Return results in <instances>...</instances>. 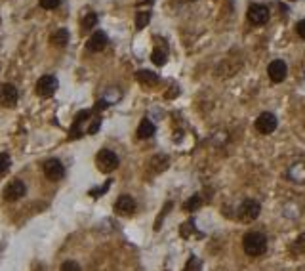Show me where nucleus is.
Instances as JSON below:
<instances>
[{
	"label": "nucleus",
	"instance_id": "obj_7",
	"mask_svg": "<svg viewBox=\"0 0 305 271\" xmlns=\"http://www.w3.org/2000/svg\"><path fill=\"white\" fill-rule=\"evenodd\" d=\"M42 170H44V176L48 178L50 182H60L61 178L65 176V166L60 159H48L44 164H42Z\"/></svg>",
	"mask_w": 305,
	"mask_h": 271
},
{
	"label": "nucleus",
	"instance_id": "obj_12",
	"mask_svg": "<svg viewBox=\"0 0 305 271\" xmlns=\"http://www.w3.org/2000/svg\"><path fill=\"white\" fill-rule=\"evenodd\" d=\"M107 42H109L107 35H105L103 31H96L92 37L88 38V42H86V48L90 50V52H101V50L107 48Z\"/></svg>",
	"mask_w": 305,
	"mask_h": 271
},
{
	"label": "nucleus",
	"instance_id": "obj_2",
	"mask_svg": "<svg viewBox=\"0 0 305 271\" xmlns=\"http://www.w3.org/2000/svg\"><path fill=\"white\" fill-rule=\"evenodd\" d=\"M96 164H98L99 172L111 174L113 170L119 168L121 160H119V157H117L115 151H111V149H101L98 153V157H96Z\"/></svg>",
	"mask_w": 305,
	"mask_h": 271
},
{
	"label": "nucleus",
	"instance_id": "obj_20",
	"mask_svg": "<svg viewBox=\"0 0 305 271\" xmlns=\"http://www.w3.org/2000/svg\"><path fill=\"white\" fill-rule=\"evenodd\" d=\"M10 166H12V159H10L6 153H0V176L8 174Z\"/></svg>",
	"mask_w": 305,
	"mask_h": 271
},
{
	"label": "nucleus",
	"instance_id": "obj_10",
	"mask_svg": "<svg viewBox=\"0 0 305 271\" xmlns=\"http://www.w3.org/2000/svg\"><path fill=\"white\" fill-rule=\"evenodd\" d=\"M267 74H269V78H271V82L279 84V82H282V80L286 78V74H288V67H286V63L282 62V60H275V62L269 63Z\"/></svg>",
	"mask_w": 305,
	"mask_h": 271
},
{
	"label": "nucleus",
	"instance_id": "obj_21",
	"mask_svg": "<svg viewBox=\"0 0 305 271\" xmlns=\"http://www.w3.org/2000/svg\"><path fill=\"white\" fill-rule=\"evenodd\" d=\"M200 268H202L200 260L196 258V256H191V258H189V262L185 264V270H183V271H200Z\"/></svg>",
	"mask_w": 305,
	"mask_h": 271
},
{
	"label": "nucleus",
	"instance_id": "obj_27",
	"mask_svg": "<svg viewBox=\"0 0 305 271\" xmlns=\"http://www.w3.org/2000/svg\"><path fill=\"white\" fill-rule=\"evenodd\" d=\"M296 33H298V37L302 38V40H305V19L298 21V25H296Z\"/></svg>",
	"mask_w": 305,
	"mask_h": 271
},
{
	"label": "nucleus",
	"instance_id": "obj_19",
	"mask_svg": "<svg viewBox=\"0 0 305 271\" xmlns=\"http://www.w3.org/2000/svg\"><path fill=\"white\" fill-rule=\"evenodd\" d=\"M151 62L155 63L157 67H162V65H166V62H168V54L164 50H155L151 54Z\"/></svg>",
	"mask_w": 305,
	"mask_h": 271
},
{
	"label": "nucleus",
	"instance_id": "obj_23",
	"mask_svg": "<svg viewBox=\"0 0 305 271\" xmlns=\"http://www.w3.org/2000/svg\"><path fill=\"white\" fill-rule=\"evenodd\" d=\"M294 252L296 254H305V233H302L294 241Z\"/></svg>",
	"mask_w": 305,
	"mask_h": 271
},
{
	"label": "nucleus",
	"instance_id": "obj_25",
	"mask_svg": "<svg viewBox=\"0 0 305 271\" xmlns=\"http://www.w3.org/2000/svg\"><path fill=\"white\" fill-rule=\"evenodd\" d=\"M38 2H40V6L44 10H56L61 4V0H38Z\"/></svg>",
	"mask_w": 305,
	"mask_h": 271
},
{
	"label": "nucleus",
	"instance_id": "obj_14",
	"mask_svg": "<svg viewBox=\"0 0 305 271\" xmlns=\"http://www.w3.org/2000/svg\"><path fill=\"white\" fill-rule=\"evenodd\" d=\"M153 134H155V124L151 123L149 119H143V121L139 123V126H137V137L149 139Z\"/></svg>",
	"mask_w": 305,
	"mask_h": 271
},
{
	"label": "nucleus",
	"instance_id": "obj_11",
	"mask_svg": "<svg viewBox=\"0 0 305 271\" xmlns=\"http://www.w3.org/2000/svg\"><path fill=\"white\" fill-rule=\"evenodd\" d=\"M115 212L119 216H132L135 212V201L132 195H121L115 203Z\"/></svg>",
	"mask_w": 305,
	"mask_h": 271
},
{
	"label": "nucleus",
	"instance_id": "obj_3",
	"mask_svg": "<svg viewBox=\"0 0 305 271\" xmlns=\"http://www.w3.org/2000/svg\"><path fill=\"white\" fill-rule=\"evenodd\" d=\"M261 214V204L254 199H246L243 204L239 206V220L244 223H250L257 220Z\"/></svg>",
	"mask_w": 305,
	"mask_h": 271
},
{
	"label": "nucleus",
	"instance_id": "obj_9",
	"mask_svg": "<svg viewBox=\"0 0 305 271\" xmlns=\"http://www.w3.org/2000/svg\"><path fill=\"white\" fill-rule=\"evenodd\" d=\"M17 99H19V92L13 84H0V105L4 107H15L17 105Z\"/></svg>",
	"mask_w": 305,
	"mask_h": 271
},
{
	"label": "nucleus",
	"instance_id": "obj_13",
	"mask_svg": "<svg viewBox=\"0 0 305 271\" xmlns=\"http://www.w3.org/2000/svg\"><path fill=\"white\" fill-rule=\"evenodd\" d=\"M135 78H137L139 84H145V86H153V84L159 82V74L153 73V71H147V69L137 71V73H135Z\"/></svg>",
	"mask_w": 305,
	"mask_h": 271
},
{
	"label": "nucleus",
	"instance_id": "obj_22",
	"mask_svg": "<svg viewBox=\"0 0 305 271\" xmlns=\"http://www.w3.org/2000/svg\"><path fill=\"white\" fill-rule=\"evenodd\" d=\"M195 231V222L193 220H189V222L182 223V229H180V235H182L183 239H187L189 235Z\"/></svg>",
	"mask_w": 305,
	"mask_h": 271
},
{
	"label": "nucleus",
	"instance_id": "obj_29",
	"mask_svg": "<svg viewBox=\"0 0 305 271\" xmlns=\"http://www.w3.org/2000/svg\"><path fill=\"white\" fill-rule=\"evenodd\" d=\"M294 2H296V0H294Z\"/></svg>",
	"mask_w": 305,
	"mask_h": 271
},
{
	"label": "nucleus",
	"instance_id": "obj_30",
	"mask_svg": "<svg viewBox=\"0 0 305 271\" xmlns=\"http://www.w3.org/2000/svg\"><path fill=\"white\" fill-rule=\"evenodd\" d=\"M191 2H193V0H191Z\"/></svg>",
	"mask_w": 305,
	"mask_h": 271
},
{
	"label": "nucleus",
	"instance_id": "obj_15",
	"mask_svg": "<svg viewBox=\"0 0 305 271\" xmlns=\"http://www.w3.org/2000/svg\"><path fill=\"white\" fill-rule=\"evenodd\" d=\"M50 42H52L54 46H60V48L67 46V42H69V31H67V29H58V31L50 37Z\"/></svg>",
	"mask_w": 305,
	"mask_h": 271
},
{
	"label": "nucleus",
	"instance_id": "obj_6",
	"mask_svg": "<svg viewBox=\"0 0 305 271\" xmlns=\"http://www.w3.org/2000/svg\"><path fill=\"white\" fill-rule=\"evenodd\" d=\"M277 126H279L277 117H275L273 113H269V111L261 113V115L256 119V130L259 132V134H263V136L273 134V132L277 130Z\"/></svg>",
	"mask_w": 305,
	"mask_h": 271
},
{
	"label": "nucleus",
	"instance_id": "obj_24",
	"mask_svg": "<svg viewBox=\"0 0 305 271\" xmlns=\"http://www.w3.org/2000/svg\"><path fill=\"white\" fill-rule=\"evenodd\" d=\"M60 271H80V266H78L76 262H73V260H67V262L61 264Z\"/></svg>",
	"mask_w": 305,
	"mask_h": 271
},
{
	"label": "nucleus",
	"instance_id": "obj_28",
	"mask_svg": "<svg viewBox=\"0 0 305 271\" xmlns=\"http://www.w3.org/2000/svg\"><path fill=\"white\" fill-rule=\"evenodd\" d=\"M155 0H137V4H153Z\"/></svg>",
	"mask_w": 305,
	"mask_h": 271
},
{
	"label": "nucleus",
	"instance_id": "obj_18",
	"mask_svg": "<svg viewBox=\"0 0 305 271\" xmlns=\"http://www.w3.org/2000/svg\"><path fill=\"white\" fill-rule=\"evenodd\" d=\"M96 25H98V13L88 12L82 19V31H92Z\"/></svg>",
	"mask_w": 305,
	"mask_h": 271
},
{
	"label": "nucleus",
	"instance_id": "obj_4",
	"mask_svg": "<svg viewBox=\"0 0 305 271\" xmlns=\"http://www.w3.org/2000/svg\"><path fill=\"white\" fill-rule=\"evenodd\" d=\"M269 8L265 4H250L248 6V12H246V17H248V21L252 25H265L269 21Z\"/></svg>",
	"mask_w": 305,
	"mask_h": 271
},
{
	"label": "nucleus",
	"instance_id": "obj_8",
	"mask_svg": "<svg viewBox=\"0 0 305 271\" xmlns=\"http://www.w3.org/2000/svg\"><path fill=\"white\" fill-rule=\"evenodd\" d=\"M27 195V187L21 180H13L10 184L4 187V191H2V197L4 201H8V203H13V201H19V199Z\"/></svg>",
	"mask_w": 305,
	"mask_h": 271
},
{
	"label": "nucleus",
	"instance_id": "obj_1",
	"mask_svg": "<svg viewBox=\"0 0 305 271\" xmlns=\"http://www.w3.org/2000/svg\"><path fill=\"white\" fill-rule=\"evenodd\" d=\"M243 248L246 256L257 258L267 250V239L265 235L257 233V231H250L243 237Z\"/></svg>",
	"mask_w": 305,
	"mask_h": 271
},
{
	"label": "nucleus",
	"instance_id": "obj_16",
	"mask_svg": "<svg viewBox=\"0 0 305 271\" xmlns=\"http://www.w3.org/2000/svg\"><path fill=\"white\" fill-rule=\"evenodd\" d=\"M149 21H151V12H149V10L137 12V15H135V29H137V31L145 29L147 25H149Z\"/></svg>",
	"mask_w": 305,
	"mask_h": 271
},
{
	"label": "nucleus",
	"instance_id": "obj_26",
	"mask_svg": "<svg viewBox=\"0 0 305 271\" xmlns=\"http://www.w3.org/2000/svg\"><path fill=\"white\" fill-rule=\"evenodd\" d=\"M109 185H111V180H107L103 187H99V189H92V191H90V195H92V197H101V195H103V193L109 189Z\"/></svg>",
	"mask_w": 305,
	"mask_h": 271
},
{
	"label": "nucleus",
	"instance_id": "obj_17",
	"mask_svg": "<svg viewBox=\"0 0 305 271\" xmlns=\"http://www.w3.org/2000/svg\"><path fill=\"white\" fill-rule=\"evenodd\" d=\"M202 206V195H193V197L189 199V201H185V204H183V210H189V212H195Z\"/></svg>",
	"mask_w": 305,
	"mask_h": 271
},
{
	"label": "nucleus",
	"instance_id": "obj_5",
	"mask_svg": "<svg viewBox=\"0 0 305 271\" xmlns=\"http://www.w3.org/2000/svg\"><path fill=\"white\" fill-rule=\"evenodd\" d=\"M60 88V82L54 74H44L40 76L37 82V94L40 98H52Z\"/></svg>",
	"mask_w": 305,
	"mask_h": 271
}]
</instances>
